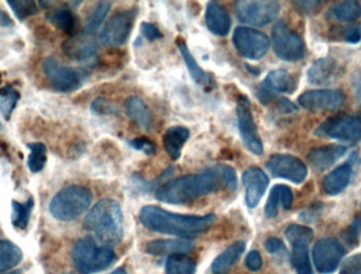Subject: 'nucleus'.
<instances>
[{
    "label": "nucleus",
    "instance_id": "obj_1",
    "mask_svg": "<svg viewBox=\"0 0 361 274\" xmlns=\"http://www.w3.org/2000/svg\"><path fill=\"white\" fill-rule=\"evenodd\" d=\"M237 184V173L233 168L214 165L202 173L180 176L165 182L157 189L156 197L163 203L182 205L218 191H233Z\"/></svg>",
    "mask_w": 361,
    "mask_h": 274
},
{
    "label": "nucleus",
    "instance_id": "obj_2",
    "mask_svg": "<svg viewBox=\"0 0 361 274\" xmlns=\"http://www.w3.org/2000/svg\"><path fill=\"white\" fill-rule=\"evenodd\" d=\"M140 220L154 232L190 239L206 232L216 222V216H184L150 205L142 208Z\"/></svg>",
    "mask_w": 361,
    "mask_h": 274
},
{
    "label": "nucleus",
    "instance_id": "obj_3",
    "mask_svg": "<svg viewBox=\"0 0 361 274\" xmlns=\"http://www.w3.org/2000/svg\"><path fill=\"white\" fill-rule=\"evenodd\" d=\"M122 208L118 201L105 199L99 201L84 220V228L92 232L101 243L116 245L123 237Z\"/></svg>",
    "mask_w": 361,
    "mask_h": 274
},
{
    "label": "nucleus",
    "instance_id": "obj_4",
    "mask_svg": "<svg viewBox=\"0 0 361 274\" xmlns=\"http://www.w3.org/2000/svg\"><path fill=\"white\" fill-rule=\"evenodd\" d=\"M92 199V193L88 188L72 185L55 194L49 206V210L56 220L71 222L89 209Z\"/></svg>",
    "mask_w": 361,
    "mask_h": 274
},
{
    "label": "nucleus",
    "instance_id": "obj_5",
    "mask_svg": "<svg viewBox=\"0 0 361 274\" xmlns=\"http://www.w3.org/2000/svg\"><path fill=\"white\" fill-rule=\"evenodd\" d=\"M72 260L80 274H92L105 270L116 260L109 247H99L92 237L80 239L72 250Z\"/></svg>",
    "mask_w": 361,
    "mask_h": 274
},
{
    "label": "nucleus",
    "instance_id": "obj_6",
    "mask_svg": "<svg viewBox=\"0 0 361 274\" xmlns=\"http://www.w3.org/2000/svg\"><path fill=\"white\" fill-rule=\"evenodd\" d=\"M44 72L53 88L63 93L78 90L89 77L87 70L61 65L53 57H48L44 61Z\"/></svg>",
    "mask_w": 361,
    "mask_h": 274
},
{
    "label": "nucleus",
    "instance_id": "obj_7",
    "mask_svg": "<svg viewBox=\"0 0 361 274\" xmlns=\"http://www.w3.org/2000/svg\"><path fill=\"white\" fill-rule=\"evenodd\" d=\"M271 40L276 55L282 61L293 63L305 57V42L284 21L276 23L271 34Z\"/></svg>",
    "mask_w": 361,
    "mask_h": 274
},
{
    "label": "nucleus",
    "instance_id": "obj_8",
    "mask_svg": "<svg viewBox=\"0 0 361 274\" xmlns=\"http://www.w3.org/2000/svg\"><path fill=\"white\" fill-rule=\"evenodd\" d=\"M137 15V8H129L114 15L99 34L102 44L109 48H116L126 44L135 27Z\"/></svg>",
    "mask_w": 361,
    "mask_h": 274
},
{
    "label": "nucleus",
    "instance_id": "obj_9",
    "mask_svg": "<svg viewBox=\"0 0 361 274\" xmlns=\"http://www.w3.org/2000/svg\"><path fill=\"white\" fill-rule=\"evenodd\" d=\"M235 14L241 23L255 27H264L276 20L281 6L277 1H237Z\"/></svg>",
    "mask_w": 361,
    "mask_h": 274
},
{
    "label": "nucleus",
    "instance_id": "obj_10",
    "mask_svg": "<svg viewBox=\"0 0 361 274\" xmlns=\"http://www.w3.org/2000/svg\"><path fill=\"white\" fill-rule=\"evenodd\" d=\"M233 42L242 56L259 61L269 52L271 42L262 32L247 27H238L233 32Z\"/></svg>",
    "mask_w": 361,
    "mask_h": 274
},
{
    "label": "nucleus",
    "instance_id": "obj_11",
    "mask_svg": "<svg viewBox=\"0 0 361 274\" xmlns=\"http://www.w3.org/2000/svg\"><path fill=\"white\" fill-rule=\"evenodd\" d=\"M315 135L343 142H360L361 118L347 116L329 118L316 129Z\"/></svg>",
    "mask_w": 361,
    "mask_h": 274
},
{
    "label": "nucleus",
    "instance_id": "obj_12",
    "mask_svg": "<svg viewBox=\"0 0 361 274\" xmlns=\"http://www.w3.org/2000/svg\"><path fill=\"white\" fill-rule=\"evenodd\" d=\"M238 129L240 137L245 144L246 148L255 155L263 154V142L259 135L254 116H252V105L247 96H241L237 103Z\"/></svg>",
    "mask_w": 361,
    "mask_h": 274
},
{
    "label": "nucleus",
    "instance_id": "obj_13",
    "mask_svg": "<svg viewBox=\"0 0 361 274\" xmlns=\"http://www.w3.org/2000/svg\"><path fill=\"white\" fill-rule=\"evenodd\" d=\"M271 175L301 184L307 176V168L302 161L290 154H274L267 163Z\"/></svg>",
    "mask_w": 361,
    "mask_h": 274
},
{
    "label": "nucleus",
    "instance_id": "obj_14",
    "mask_svg": "<svg viewBox=\"0 0 361 274\" xmlns=\"http://www.w3.org/2000/svg\"><path fill=\"white\" fill-rule=\"evenodd\" d=\"M345 254V247L336 239H322L313 248L314 265L318 273H333L341 264Z\"/></svg>",
    "mask_w": 361,
    "mask_h": 274
},
{
    "label": "nucleus",
    "instance_id": "obj_15",
    "mask_svg": "<svg viewBox=\"0 0 361 274\" xmlns=\"http://www.w3.org/2000/svg\"><path fill=\"white\" fill-rule=\"evenodd\" d=\"M298 103L307 111H337L345 105V96L341 90H311L301 94Z\"/></svg>",
    "mask_w": 361,
    "mask_h": 274
},
{
    "label": "nucleus",
    "instance_id": "obj_16",
    "mask_svg": "<svg viewBox=\"0 0 361 274\" xmlns=\"http://www.w3.org/2000/svg\"><path fill=\"white\" fill-rule=\"evenodd\" d=\"M61 49L69 58L80 63H87L97 56L99 42L94 34L84 30L66 39Z\"/></svg>",
    "mask_w": 361,
    "mask_h": 274
},
{
    "label": "nucleus",
    "instance_id": "obj_17",
    "mask_svg": "<svg viewBox=\"0 0 361 274\" xmlns=\"http://www.w3.org/2000/svg\"><path fill=\"white\" fill-rule=\"evenodd\" d=\"M242 182L245 187L246 205L257 207L269 187V178L261 168L250 167L242 175Z\"/></svg>",
    "mask_w": 361,
    "mask_h": 274
},
{
    "label": "nucleus",
    "instance_id": "obj_18",
    "mask_svg": "<svg viewBox=\"0 0 361 274\" xmlns=\"http://www.w3.org/2000/svg\"><path fill=\"white\" fill-rule=\"evenodd\" d=\"M343 74V68L335 59L326 57L318 59L307 72V80L312 85L324 86L332 84Z\"/></svg>",
    "mask_w": 361,
    "mask_h": 274
},
{
    "label": "nucleus",
    "instance_id": "obj_19",
    "mask_svg": "<svg viewBox=\"0 0 361 274\" xmlns=\"http://www.w3.org/2000/svg\"><path fill=\"white\" fill-rule=\"evenodd\" d=\"M347 152L345 146L339 144H328L312 149L307 154V161H310L314 169L317 171H324L334 165Z\"/></svg>",
    "mask_w": 361,
    "mask_h": 274
},
{
    "label": "nucleus",
    "instance_id": "obj_20",
    "mask_svg": "<svg viewBox=\"0 0 361 274\" xmlns=\"http://www.w3.org/2000/svg\"><path fill=\"white\" fill-rule=\"evenodd\" d=\"M205 23L208 30L214 35H228L231 27V18L224 6L218 2L212 1L207 4L205 12Z\"/></svg>",
    "mask_w": 361,
    "mask_h": 274
},
{
    "label": "nucleus",
    "instance_id": "obj_21",
    "mask_svg": "<svg viewBox=\"0 0 361 274\" xmlns=\"http://www.w3.org/2000/svg\"><path fill=\"white\" fill-rule=\"evenodd\" d=\"M177 46L179 48L180 55H182L183 59H184L185 63H186L187 69H188L189 74H190L192 80L197 82L200 86L204 87V88L209 90L210 88L214 87V78L207 72L204 71L199 63L195 61L193 55L191 54L190 50L187 46L186 42H184L182 37H179L177 39Z\"/></svg>",
    "mask_w": 361,
    "mask_h": 274
},
{
    "label": "nucleus",
    "instance_id": "obj_22",
    "mask_svg": "<svg viewBox=\"0 0 361 274\" xmlns=\"http://www.w3.org/2000/svg\"><path fill=\"white\" fill-rule=\"evenodd\" d=\"M352 176V166L350 163L339 166L324 178L322 187L326 194L338 195L349 186Z\"/></svg>",
    "mask_w": 361,
    "mask_h": 274
},
{
    "label": "nucleus",
    "instance_id": "obj_23",
    "mask_svg": "<svg viewBox=\"0 0 361 274\" xmlns=\"http://www.w3.org/2000/svg\"><path fill=\"white\" fill-rule=\"evenodd\" d=\"M195 247L192 242L189 239H157L150 242L146 246V251L154 256L163 254H184Z\"/></svg>",
    "mask_w": 361,
    "mask_h": 274
},
{
    "label": "nucleus",
    "instance_id": "obj_24",
    "mask_svg": "<svg viewBox=\"0 0 361 274\" xmlns=\"http://www.w3.org/2000/svg\"><path fill=\"white\" fill-rule=\"evenodd\" d=\"M190 137V131L183 126L171 127L163 137V147L173 161H177L182 154L183 147Z\"/></svg>",
    "mask_w": 361,
    "mask_h": 274
},
{
    "label": "nucleus",
    "instance_id": "obj_25",
    "mask_svg": "<svg viewBox=\"0 0 361 274\" xmlns=\"http://www.w3.org/2000/svg\"><path fill=\"white\" fill-rule=\"evenodd\" d=\"M265 88L273 93H288L292 94L296 90L295 78L286 70L278 69L269 72L262 82Z\"/></svg>",
    "mask_w": 361,
    "mask_h": 274
},
{
    "label": "nucleus",
    "instance_id": "obj_26",
    "mask_svg": "<svg viewBox=\"0 0 361 274\" xmlns=\"http://www.w3.org/2000/svg\"><path fill=\"white\" fill-rule=\"evenodd\" d=\"M127 116L140 128L149 130L152 126V116L146 104L140 97H129L125 104Z\"/></svg>",
    "mask_w": 361,
    "mask_h": 274
},
{
    "label": "nucleus",
    "instance_id": "obj_27",
    "mask_svg": "<svg viewBox=\"0 0 361 274\" xmlns=\"http://www.w3.org/2000/svg\"><path fill=\"white\" fill-rule=\"evenodd\" d=\"M245 248L246 245L244 242H235L233 245L229 246L212 263V273L214 274H226L228 273L229 269L239 260Z\"/></svg>",
    "mask_w": 361,
    "mask_h": 274
},
{
    "label": "nucleus",
    "instance_id": "obj_28",
    "mask_svg": "<svg viewBox=\"0 0 361 274\" xmlns=\"http://www.w3.org/2000/svg\"><path fill=\"white\" fill-rule=\"evenodd\" d=\"M23 260V252L12 242L0 239V273L10 270Z\"/></svg>",
    "mask_w": 361,
    "mask_h": 274
},
{
    "label": "nucleus",
    "instance_id": "obj_29",
    "mask_svg": "<svg viewBox=\"0 0 361 274\" xmlns=\"http://www.w3.org/2000/svg\"><path fill=\"white\" fill-rule=\"evenodd\" d=\"M47 18L56 29L66 32V33H71L76 27L75 15L69 8H66V6H61V8L51 11Z\"/></svg>",
    "mask_w": 361,
    "mask_h": 274
},
{
    "label": "nucleus",
    "instance_id": "obj_30",
    "mask_svg": "<svg viewBox=\"0 0 361 274\" xmlns=\"http://www.w3.org/2000/svg\"><path fill=\"white\" fill-rule=\"evenodd\" d=\"M292 264L297 274H314L307 243L293 244Z\"/></svg>",
    "mask_w": 361,
    "mask_h": 274
},
{
    "label": "nucleus",
    "instance_id": "obj_31",
    "mask_svg": "<svg viewBox=\"0 0 361 274\" xmlns=\"http://www.w3.org/2000/svg\"><path fill=\"white\" fill-rule=\"evenodd\" d=\"M34 208V199L30 197L25 203L12 201V225L19 230H25L29 225L32 210Z\"/></svg>",
    "mask_w": 361,
    "mask_h": 274
},
{
    "label": "nucleus",
    "instance_id": "obj_32",
    "mask_svg": "<svg viewBox=\"0 0 361 274\" xmlns=\"http://www.w3.org/2000/svg\"><path fill=\"white\" fill-rule=\"evenodd\" d=\"M19 99L20 94L12 85H6L4 88H0V114L4 116V120H10L13 112L16 109Z\"/></svg>",
    "mask_w": 361,
    "mask_h": 274
},
{
    "label": "nucleus",
    "instance_id": "obj_33",
    "mask_svg": "<svg viewBox=\"0 0 361 274\" xmlns=\"http://www.w3.org/2000/svg\"><path fill=\"white\" fill-rule=\"evenodd\" d=\"M27 148L30 150L27 157V167L32 173H39L46 167L47 147L44 142H29Z\"/></svg>",
    "mask_w": 361,
    "mask_h": 274
},
{
    "label": "nucleus",
    "instance_id": "obj_34",
    "mask_svg": "<svg viewBox=\"0 0 361 274\" xmlns=\"http://www.w3.org/2000/svg\"><path fill=\"white\" fill-rule=\"evenodd\" d=\"M195 261L185 254H173L166 263L167 274H195Z\"/></svg>",
    "mask_w": 361,
    "mask_h": 274
},
{
    "label": "nucleus",
    "instance_id": "obj_35",
    "mask_svg": "<svg viewBox=\"0 0 361 274\" xmlns=\"http://www.w3.org/2000/svg\"><path fill=\"white\" fill-rule=\"evenodd\" d=\"M333 16L343 23H352L361 16V6L357 1H345L333 8Z\"/></svg>",
    "mask_w": 361,
    "mask_h": 274
},
{
    "label": "nucleus",
    "instance_id": "obj_36",
    "mask_svg": "<svg viewBox=\"0 0 361 274\" xmlns=\"http://www.w3.org/2000/svg\"><path fill=\"white\" fill-rule=\"evenodd\" d=\"M6 4L20 21L25 20L38 13L37 4L32 0H8Z\"/></svg>",
    "mask_w": 361,
    "mask_h": 274
},
{
    "label": "nucleus",
    "instance_id": "obj_37",
    "mask_svg": "<svg viewBox=\"0 0 361 274\" xmlns=\"http://www.w3.org/2000/svg\"><path fill=\"white\" fill-rule=\"evenodd\" d=\"M110 8H111V2H99V4L95 6L93 12L91 13L85 31L94 34L95 32L99 30V27H101L103 21L105 20L106 16H107L108 13H109Z\"/></svg>",
    "mask_w": 361,
    "mask_h": 274
},
{
    "label": "nucleus",
    "instance_id": "obj_38",
    "mask_svg": "<svg viewBox=\"0 0 361 274\" xmlns=\"http://www.w3.org/2000/svg\"><path fill=\"white\" fill-rule=\"evenodd\" d=\"M286 239L290 244L307 243L310 244L313 239L314 232L311 228L301 225H290L286 229Z\"/></svg>",
    "mask_w": 361,
    "mask_h": 274
},
{
    "label": "nucleus",
    "instance_id": "obj_39",
    "mask_svg": "<svg viewBox=\"0 0 361 274\" xmlns=\"http://www.w3.org/2000/svg\"><path fill=\"white\" fill-rule=\"evenodd\" d=\"M91 112L94 116H118V109L111 101L103 99V97H99V99H95L93 103L91 104Z\"/></svg>",
    "mask_w": 361,
    "mask_h": 274
},
{
    "label": "nucleus",
    "instance_id": "obj_40",
    "mask_svg": "<svg viewBox=\"0 0 361 274\" xmlns=\"http://www.w3.org/2000/svg\"><path fill=\"white\" fill-rule=\"evenodd\" d=\"M279 204H281L279 185H276L271 189L269 199H267V205H265L264 212L267 218H274L277 216L278 211H279Z\"/></svg>",
    "mask_w": 361,
    "mask_h": 274
},
{
    "label": "nucleus",
    "instance_id": "obj_41",
    "mask_svg": "<svg viewBox=\"0 0 361 274\" xmlns=\"http://www.w3.org/2000/svg\"><path fill=\"white\" fill-rule=\"evenodd\" d=\"M361 235V216L355 218L351 226L345 230L343 239L350 247H355L360 243Z\"/></svg>",
    "mask_w": 361,
    "mask_h": 274
},
{
    "label": "nucleus",
    "instance_id": "obj_42",
    "mask_svg": "<svg viewBox=\"0 0 361 274\" xmlns=\"http://www.w3.org/2000/svg\"><path fill=\"white\" fill-rule=\"evenodd\" d=\"M129 144L135 150L141 151L147 155H154L157 152V146L147 137H137L130 140Z\"/></svg>",
    "mask_w": 361,
    "mask_h": 274
},
{
    "label": "nucleus",
    "instance_id": "obj_43",
    "mask_svg": "<svg viewBox=\"0 0 361 274\" xmlns=\"http://www.w3.org/2000/svg\"><path fill=\"white\" fill-rule=\"evenodd\" d=\"M141 33L149 42H156L164 37L158 25L152 23H146V21L142 23Z\"/></svg>",
    "mask_w": 361,
    "mask_h": 274
},
{
    "label": "nucleus",
    "instance_id": "obj_44",
    "mask_svg": "<svg viewBox=\"0 0 361 274\" xmlns=\"http://www.w3.org/2000/svg\"><path fill=\"white\" fill-rule=\"evenodd\" d=\"M341 274H361V254L347 259L341 266Z\"/></svg>",
    "mask_w": 361,
    "mask_h": 274
},
{
    "label": "nucleus",
    "instance_id": "obj_45",
    "mask_svg": "<svg viewBox=\"0 0 361 274\" xmlns=\"http://www.w3.org/2000/svg\"><path fill=\"white\" fill-rule=\"evenodd\" d=\"M265 248L271 254H284L288 252L283 242L281 239H277V237H269L265 242Z\"/></svg>",
    "mask_w": 361,
    "mask_h": 274
},
{
    "label": "nucleus",
    "instance_id": "obj_46",
    "mask_svg": "<svg viewBox=\"0 0 361 274\" xmlns=\"http://www.w3.org/2000/svg\"><path fill=\"white\" fill-rule=\"evenodd\" d=\"M279 190L282 207L286 210H290L292 208L293 201H294L292 189L286 185H279Z\"/></svg>",
    "mask_w": 361,
    "mask_h": 274
},
{
    "label": "nucleus",
    "instance_id": "obj_47",
    "mask_svg": "<svg viewBox=\"0 0 361 274\" xmlns=\"http://www.w3.org/2000/svg\"><path fill=\"white\" fill-rule=\"evenodd\" d=\"M343 38L350 44H358L361 40V27H351L343 30Z\"/></svg>",
    "mask_w": 361,
    "mask_h": 274
},
{
    "label": "nucleus",
    "instance_id": "obj_48",
    "mask_svg": "<svg viewBox=\"0 0 361 274\" xmlns=\"http://www.w3.org/2000/svg\"><path fill=\"white\" fill-rule=\"evenodd\" d=\"M245 262L247 268L252 271L260 270L261 267H262V258H261L258 251L250 252Z\"/></svg>",
    "mask_w": 361,
    "mask_h": 274
},
{
    "label": "nucleus",
    "instance_id": "obj_49",
    "mask_svg": "<svg viewBox=\"0 0 361 274\" xmlns=\"http://www.w3.org/2000/svg\"><path fill=\"white\" fill-rule=\"evenodd\" d=\"M277 107L278 110L283 114L293 113V112L297 111L296 106H295L294 104L290 103L288 99H283V97L278 99Z\"/></svg>",
    "mask_w": 361,
    "mask_h": 274
},
{
    "label": "nucleus",
    "instance_id": "obj_50",
    "mask_svg": "<svg viewBox=\"0 0 361 274\" xmlns=\"http://www.w3.org/2000/svg\"><path fill=\"white\" fill-rule=\"evenodd\" d=\"M352 86H353L356 99L361 106V72H355L352 75Z\"/></svg>",
    "mask_w": 361,
    "mask_h": 274
},
{
    "label": "nucleus",
    "instance_id": "obj_51",
    "mask_svg": "<svg viewBox=\"0 0 361 274\" xmlns=\"http://www.w3.org/2000/svg\"><path fill=\"white\" fill-rule=\"evenodd\" d=\"M295 4L298 6V8H300L302 12L305 13H313L314 11L317 10L320 6H322V2L320 1H296Z\"/></svg>",
    "mask_w": 361,
    "mask_h": 274
},
{
    "label": "nucleus",
    "instance_id": "obj_52",
    "mask_svg": "<svg viewBox=\"0 0 361 274\" xmlns=\"http://www.w3.org/2000/svg\"><path fill=\"white\" fill-rule=\"evenodd\" d=\"M14 25V21L8 16V13L4 11H0V27H11Z\"/></svg>",
    "mask_w": 361,
    "mask_h": 274
},
{
    "label": "nucleus",
    "instance_id": "obj_53",
    "mask_svg": "<svg viewBox=\"0 0 361 274\" xmlns=\"http://www.w3.org/2000/svg\"><path fill=\"white\" fill-rule=\"evenodd\" d=\"M246 68H247L248 71L250 72V73L254 74V75H259L260 74V70L258 69V68L252 67V66L250 65H245Z\"/></svg>",
    "mask_w": 361,
    "mask_h": 274
},
{
    "label": "nucleus",
    "instance_id": "obj_54",
    "mask_svg": "<svg viewBox=\"0 0 361 274\" xmlns=\"http://www.w3.org/2000/svg\"><path fill=\"white\" fill-rule=\"evenodd\" d=\"M110 274H127V273H126V271L124 270V269L120 268V269H116V271H114V273H110Z\"/></svg>",
    "mask_w": 361,
    "mask_h": 274
},
{
    "label": "nucleus",
    "instance_id": "obj_55",
    "mask_svg": "<svg viewBox=\"0 0 361 274\" xmlns=\"http://www.w3.org/2000/svg\"><path fill=\"white\" fill-rule=\"evenodd\" d=\"M21 270H16V271H12V273H8V274H20Z\"/></svg>",
    "mask_w": 361,
    "mask_h": 274
},
{
    "label": "nucleus",
    "instance_id": "obj_56",
    "mask_svg": "<svg viewBox=\"0 0 361 274\" xmlns=\"http://www.w3.org/2000/svg\"><path fill=\"white\" fill-rule=\"evenodd\" d=\"M2 130V125H1V123H0V131Z\"/></svg>",
    "mask_w": 361,
    "mask_h": 274
}]
</instances>
